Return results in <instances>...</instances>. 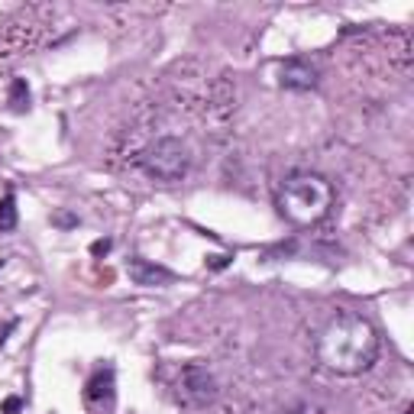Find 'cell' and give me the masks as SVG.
<instances>
[{"label": "cell", "instance_id": "1", "mask_svg": "<svg viewBox=\"0 0 414 414\" xmlns=\"http://www.w3.org/2000/svg\"><path fill=\"white\" fill-rule=\"evenodd\" d=\"M379 356L376 327L356 311H337L317 333V360L337 376H362Z\"/></svg>", "mask_w": 414, "mask_h": 414}, {"label": "cell", "instance_id": "2", "mask_svg": "<svg viewBox=\"0 0 414 414\" xmlns=\"http://www.w3.org/2000/svg\"><path fill=\"white\" fill-rule=\"evenodd\" d=\"M333 207V184L317 172H295L278 188V214L295 227H314Z\"/></svg>", "mask_w": 414, "mask_h": 414}, {"label": "cell", "instance_id": "3", "mask_svg": "<svg viewBox=\"0 0 414 414\" xmlns=\"http://www.w3.org/2000/svg\"><path fill=\"white\" fill-rule=\"evenodd\" d=\"M136 165L146 172L153 182H182L191 169V149L178 136H159L136 153Z\"/></svg>", "mask_w": 414, "mask_h": 414}, {"label": "cell", "instance_id": "4", "mask_svg": "<svg viewBox=\"0 0 414 414\" xmlns=\"http://www.w3.org/2000/svg\"><path fill=\"white\" fill-rule=\"evenodd\" d=\"M217 391H220V385H217L214 372H211L207 366H201V362H188V366L178 372L175 398H178V405L188 408V411L207 408L217 398Z\"/></svg>", "mask_w": 414, "mask_h": 414}, {"label": "cell", "instance_id": "5", "mask_svg": "<svg viewBox=\"0 0 414 414\" xmlns=\"http://www.w3.org/2000/svg\"><path fill=\"white\" fill-rule=\"evenodd\" d=\"M85 401L91 411L97 414H110L117 401V379H114V366H100L85 385Z\"/></svg>", "mask_w": 414, "mask_h": 414}, {"label": "cell", "instance_id": "6", "mask_svg": "<svg viewBox=\"0 0 414 414\" xmlns=\"http://www.w3.org/2000/svg\"><path fill=\"white\" fill-rule=\"evenodd\" d=\"M321 81V69L311 59H288L278 69V85L288 91H311Z\"/></svg>", "mask_w": 414, "mask_h": 414}, {"label": "cell", "instance_id": "7", "mask_svg": "<svg viewBox=\"0 0 414 414\" xmlns=\"http://www.w3.org/2000/svg\"><path fill=\"white\" fill-rule=\"evenodd\" d=\"M126 276H130L133 285H143V288H155V285H165L175 278L165 266H155V262H149V259H130Z\"/></svg>", "mask_w": 414, "mask_h": 414}, {"label": "cell", "instance_id": "8", "mask_svg": "<svg viewBox=\"0 0 414 414\" xmlns=\"http://www.w3.org/2000/svg\"><path fill=\"white\" fill-rule=\"evenodd\" d=\"M10 107H13L16 114H23V110L30 107V88H26L23 78H13V81H10Z\"/></svg>", "mask_w": 414, "mask_h": 414}, {"label": "cell", "instance_id": "9", "mask_svg": "<svg viewBox=\"0 0 414 414\" xmlns=\"http://www.w3.org/2000/svg\"><path fill=\"white\" fill-rule=\"evenodd\" d=\"M16 227V198L4 194L0 198V233H10Z\"/></svg>", "mask_w": 414, "mask_h": 414}, {"label": "cell", "instance_id": "10", "mask_svg": "<svg viewBox=\"0 0 414 414\" xmlns=\"http://www.w3.org/2000/svg\"><path fill=\"white\" fill-rule=\"evenodd\" d=\"M282 414H327V411H324V405H317V401H311V398H298V401H292V405H285Z\"/></svg>", "mask_w": 414, "mask_h": 414}, {"label": "cell", "instance_id": "11", "mask_svg": "<svg viewBox=\"0 0 414 414\" xmlns=\"http://www.w3.org/2000/svg\"><path fill=\"white\" fill-rule=\"evenodd\" d=\"M110 246H114V239H107V237H104V239H94V243H91V256H97V259H100V256H107Z\"/></svg>", "mask_w": 414, "mask_h": 414}, {"label": "cell", "instance_id": "12", "mask_svg": "<svg viewBox=\"0 0 414 414\" xmlns=\"http://www.w3.org/2000/svg\"><path fill=\"white\" fill-rule=\"evenodd\" d=\"M230 259L233 256H211V259H207V268H227L230 266Z\"/></svg>", "mask_w": 414, "mask_h": 414}, {"label": "cell", "instance_id": "13", "mask_svg": "<svg viewBox=\"0 0 414 414\" xmlns=\"http://www.w3.org/2000/svg\"><path fill=\"white\" fill-rule=\"evenodd\" d=\"M52 220L59 223V227H75V223H78V217H71V214H55Z\"/></svg>", "mask_w": 414, "mask_h": 414}, {"label": "cell", "instance_id": "14", "mask_svg": "<svg viewBox=\"0 0 414 414\" xmlns=\"http://www.w3.org/2000/svg\"><path fill=\"white\" fill-rule=\"evenodd\" d=\"M20 408H23V401H20V398H7V401H4V411H7V414H16Z\"/></svg>", "mask_w": 414, "mask_h": 414}, {"label": "cell", "instance_id": "15", "mask_svg": "<svg viewBox=\"0 0 414 414\" xmlns=\"http://www.w3.org/2000/svg\"><path fill=\"white\" fill-rule=\"evenodd\" d=\"M13 327H16V324H13V321H10V324H7V327L0 330V343H4V340H7V333H10V330H13Z\"/></svg>", "mask_w": 414, "mask_h": 414}]
</instances>
